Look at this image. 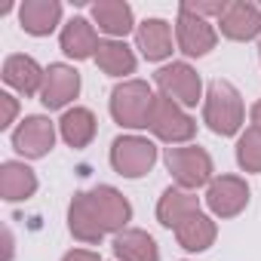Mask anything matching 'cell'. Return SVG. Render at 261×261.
<instances>
[{
  "label": "cell",
  "mask_w": 261,
  "mask_h": 261,
  "mask_svg": "<svg viewBox=\"0 0 261 261\" xmlns=\"http://www.w3.org/2000/svg\"><path fill=\"white\" fill-rule=\"evenodd\" d=\"M246 120L243 95L230 80H212L203 95V123L215 136H237Z\"/></svg>",
  "instance_id": "6da1fadb"
},
{
  "label": "cell",
  "mask_w": 261,
  "mask_h": 261,
  "mask_svg": "<svg viewBox=\"0 0 261 261\" xmlns=\"http://www.w3.org/2000/svg\"><path fill=\"white\" fill-rule=\"evenodd\" d=\"M154 92L145 80H123L111 92V117L114 123L126 129H148L151 108H154Z\"/></svg>",
  "instance_id": "7a4b0ae2"
},
{
  "label": "cell",
  "mask_w": 261,
  "mask_h": 261,
  "mask_svg": "<svg viewBox=\"0 0 261 261\" xmlns=\"http://www.w3.org/2000/svg\"><path fill=\"white\" fill-rule=\"evenodd\" d=\"M166 169L172 175V181L185 191H197L203 185L212 181V157L206 148L200 145H178V148H166Z\"/></svg>",
  "instance_id": "3957f363"
},
{
  "label": "cell",
  "mask_w": 261,
  "mask_h": 261,
  "mask_svg": "<svg viewBox=\"0 0 261 261\" xmlns=\"http://www.w3.org/2000/svg\"><path fill=\"white\" fill-rule=\"evenodd\" d=\"M148 129L166 145H185V142H191L197 136V120L178 101H172L166 95H157L154 108H151Z\"/></svg>",
  "instance_id": "277c9868"
},
{
  "label": "cell",
  "mask_w": 261,
  "mask_h": 261,
  "mask_svg": "<svg viewBox=\"0 0 261 261\" xmlns=\"http://www.w3.org/2000/svg\"><path fill=\"white\" fill-rule=\"evenodd\" d=\"M157 163V145L142 136H120L111 145V166L123 178H142Z\"/></svg>",
  "instance_id": "5b68a950"
},
{
  "label": "cell",
  "mask_w": 261,
  "mask_h": 261,
  "mask_svg": "<svg viewBox=\"0 0 261 261\" xmlns=\"http://www.w3.org/2000/svg\"><path fill=\"white\" fill-rule=\"evenodd\" d=\"M154 83H157L160 95L178 101L181 108H194V105L203 98V80H200V74H197L188 62L163 65V68L154 74Z\"/></svg>",
  "instance_id": "8992f818"
},
{
  "label": "cell",
  "mask_w": 261,
  "mask_h": 261,
  "mask_svg": "<svg viewBox=\"0 0 261 261\" xmlns=\"http://www.w3.org/2000/svg\"><path fill=\"white\" fill-rule=\"evenodd\" d=\"M53 145H56V123L49 117H43V114H31L13 129V148L25 160L46 157L53 151Z\"/></svg>",
  "instance_id": "52a82bcc"
},
{
  "label": "cell",
  "mask_w": 261,
  "mask_h": 261,
  "mask_svg": "<svg viewBox=\"0 0 261 261\" xmlns=\"http://www.w3.org/2000/svg\"><path fill=\"white\" fill-rule=\"evenodd\" d=\"M206 206L218 218H233L249 206V185L240 175H218L206 185Z\"/></svg>",
  "instance_id": "ba28073f"
},
{
  "label": "cell",
  "mask_w": 261,
  "mask_h": 261,
  "mask_svg": "<svg viewBox=\"0 0 261 261\" xmlns=\"http://www.w3.org/2000/svg\"><path fill=\"white\" fill-rule=\"evenodd\" d=\"M175 43H178V49L185 56L200 59L209 49H215L218 34L209 25V19H200V16H194L188 10H178V19H175Z\"/></svg>",
  "instance_id": "9c48e42d"
},
{
  "label": "cell",
  "mask_w": 261,
  "mask_h": 261,
  "mask_svg": "<svg viewBox=\"0 0 261 261\" xmlns=\"http://www.w3.org/2000/svg\"><path fill=\"white\" fill-rule=\"evenodd\" d=\"M218 28L227 40L246 43L261 34V7L252 0H230L218 19Z\"/></svg>",
  "instance_id": "30bf717a"
},
{
  "label": "cell",
  "mask_w": 261,
  "mask_h": 261,
  "mask_svg": "<svg viewBox=\"0 0 261 261\" xmlns=\"http://www.w3.org/2000/svg\"><path fill=\"white\" fill-rule=\"evenodd\" d=\"M86 194H89V203H92V209L98 212V218H101V224H105L108 233L126 230V224L133 221V206H129V200H126L117 188H111V185H95V188L86 191Z\"/></svg>",
  "instance_id": "8fae6325"
},
{
  "label": "cell",
  "mask_w": 261,
  "mask_h": 261,
  "mask_svg": "<svg viewBox=\"0 0 261 261\" xmlns=\"http://www.w3.org/2000/svg\"><path fill=\"white\" fill-rule=\"evenodd\" d=\"M77 95H80V71H74L71 65H62V62L49 65L46 77H43V89H40L43 108H49V111L65 108Z\"/></svg>",
  "instance_id": "7c38bea8"
},
{
  "label": "cell",
  "mask_w": 261,
  "mask_h": 261,
  "mask_svg": "<svg viewBox=\"0 0 261 261\" xmlns=\"http://www.w3.org/2000/svg\"><path fill=\"white\" fill-rule=\"evenodd\" d=\"M68 230L74 233V240L89 243V246L101 243L105 233H108L105 224H101V218H98V212L92 209L86 191H77V194L71 197V203H68Z\"/></svg>",
  "instance_id": "4fadbf2b"
},
{
  "label": "cell",
  "mask_w": 261,
  "mask_h": 261,
  "mask_svg": "<svg viewBox=\"0 0 261 261\" xmlns=\"http://www.w3.org/2000/svg\"><path fill=\"white\" fill-rule=\"evenodd\" d=\"M43 77H46V68H40L37 59H31L25 53H16L4 62V83L22 95H40Z\"/></svg>",
  "instance_id": "5bb4252c"
},
{
  "label": "cell",
  "mask_w": 261,
  "mask_h": 261,
  "mask_svg": "<svg viewBox=\"0 0 261 261\" xmlns=\"http://www.w3.org/2000/svg\"><path fill=\"white\" fill-rule=\"evenodd\" d=\"M197 212H200V197L194 191L178 188V185L166 188L163 197H160V203H157V221L163 227H169V230H175L181 221H188Z\"/></svg>",
  "instance_id": "9a60e30c"
},
{
  "label": "cell",
  "mask_w": 261,
  "mask_h": 261,
  "mask_svg": "<svg viewBox=\"0 0 261 261\" xmlns=\"http://www.w3.org/2000/svg\"><path fill=\"white\" fill-rule=\"evenodd\" d=\"M92 22L111 40H120L133 28H139L136 19H133V7H129L126 0H98V4H92Z\"/></svg>",
  "instance_id": "2e32d148"
},
{
  "label": "cell",
  "mask_w": 261,
  "mask_h": 261,
  "mask_svg": "<svg viewBox=\"0 0 261 261\" xmlns=\"http://www.w3.org/2000/svg\"><path fill=\"white\" fill-rule=\"evenodd\" d=\"M19 22H22L25 34L46 37L62 22V4L59 0H25L19 7Z\"/></svg>",
  "instance_id": "e0dca14e"
},
{
  "label": "cell",
  "mask_w": 261,
  "mask_h": 261,
  "mask_svg": "<svg viewBox=\"0 0 261 261\" xmlns=\"http://www.w3.org/2000/svg\"><path fill=\"white\" fill-rule=\"evenodd\" d=\"M98 34H95V25L86 22V19H71L62 34H59V46L68 59H95V49H98Z\"/></svg>",
  "instance_id": "ac0fdd59"
},
{
  "label": "cell",
  "mask_w": 261,
  "mask_h": 261,
  "mask_svg": "<svg viewBox=\"0 0 261 261\" xmlns=\"http://www.w3.org/2000/svg\"><path fill=\"white\" fill-rule=\"evenodd\" d=\"M136 46L148 62H163L172 56V28L163 19H145L136 28Z\"/></svg>",
  "instance_id": "d6986e66"
},
{
  "label": "cell",
  "mask_w": 261,
  "mask_h": 261,
  "mask_svg": "<svg viewBox=\"0 0 261 261\" xmlns=\"http://www.w3.org/2000/svg\"><path fill=\"white\" fill-rule=\"evenodd\" d=\"M37 191V175L31 166L19 163V160H7L0 166V197L7 203H22L28 197H34Z\"/></svg>",
  "instance_id": "ffe728a7"
},
{
  "label": "cell",
  "mask_w": 261,
  "mask_h": 261,
  "mask_svg": "<svg viewBox=\"0 0 261 261\" xmlns=\"http://www.w3.org/2000/svg\"><path fill=\"white\" fill-rule=\"evenodd\" d=\"M114 255L120 261H160L157 240L139 227H126L114 237Z\"/></svg>",
  "instance_id": "44dd1931"
},
{
  "label": "cell",
  "mask_w": 261,
  "mask_h": 261,
  "mask_svg": "<svg viewBox=\"0 0 261 261\" xmlns=\"http://www.w3.org/2000/svg\"><path fill=\"white\" fill-rule=\"evenodd\" d=\"M59 133L71 148H86L98 133V120L89 108H68L59 120Z\"/></svg>",
  "instance_id": "7402d4cb"
},
{
  "label": "cell",
  "mask_w": 261,
  "mask_h": 261,
  "mask_svg": "<svg viewBox=\"0 0 261 261\" xmlns=\"http://www.w3.org/2000/svg\"><path fill=\"white\" fill-rule=\"evenodd\" d=\"M215 237H218V227H215V221H212L209 215H203V212L191 215L188 221H181V224L175 227V240H178V246H181L185 252H206V249L215 243Z\"/></svg>",
  "instance_id": "603a6c76"
},
{
  "label": "cell",
  "mask_w": 261,
  "mask_h": 261,
  "mask_svg": "<svg viewBox=\"0 0 261 261\" xmlns=\"http://www.w3.org/2000/svg\"><path fill=\"white\" fill-rule=\"evenodd\" d=\"M95 65L108 77H126L136 71V53L123 40H101L95 49Z\"/></svg>",
  "instance_id": "cb8c5ba5"
},
{
  "label": "cell",
  "mask_w": 261,
  "mask_h": 261,
  "mask_svg": "<svg viewBox=\"0 0 261 261\" xmlns=\"http://www.w3.org/2000/svg\"><path fill=\"white\" fill-rule=\"evenodd\" d=\"M237 163L243 172H261V129L249 126L237 142Z\"/></svg>",
  "instance_id": "d4e9b609"
},
{
  "label": "cell",
  "mask_w": 261,
  "mask_h": 261,
  "mask_svg": "<svg viewBox=\"0 0 261 261\" xmlns=\"http://www.w3.org/2000/svg\"><path fill=\"white\" fill-rule=\"evenodd\" d=\"M224 0H185V4L178 7V10H188V13H194V16H200V19H209V16H215V19H221V13H224Z\"/></svg>",
  "instance_id": "484cf974"
},
{
  "label": "cell",
  "mask_w": 261,
  "mask_h": 261,
  "mask_svg": "<svg viewBox=\"0 0 261 261\" xmlns=\"http://www.w3.org/2000/svg\"><path fill=\"white\" fill-rule=\"evenodd\" d=\"M0 105H4V117H0V129H10V126L16 123V114H19V101H16L10 92H4V95H0Z\"/></svg>",
  "instance_id": "4316f807"
},
{
  "label": "cell",
  "mask_w": 261,
  "mask_h": 261,
  "mask_svg": "<svg viewBox=\"0 0 261 261\" xmlns=\"http://www.w3.org/2000/svg\"><path fill=\"white\" fill-rule=\"evenodd\" d=\"M62 261H101L98 252H89V249H71Z\"/></svg>",
  "instance_id": "83f0119b"
},
{
  "label": "cell",
  "mask_w": 261,
  "mask_h": 261,
  "mask_svg": "<svg viewBox=\"0 0 261 261\" xmlns=\"http://www.w3.org/2000/svg\"><path fill=\"white\" fill-rule=\"evenodd\" d=\"M249 117H252V126H258L261 129V98L252 105V111H249Z\"/></svg>",
  "instance_id": "f1b7e54d"
},
{
  "label": "cell",
  "mask_w": 261,
  "mask_h": 261,
  "mask_svg": "<svg viewBox=\"0 0 261 261\" xmlns=\"http://www.w3.org/2000/svg\"><path fill=\"white\" fill-rule=\"evenodd\" d=\"M258 62H261V40H258Z\"/></svg>",
  "instance_id": "f546056e"
}]
</instances>
